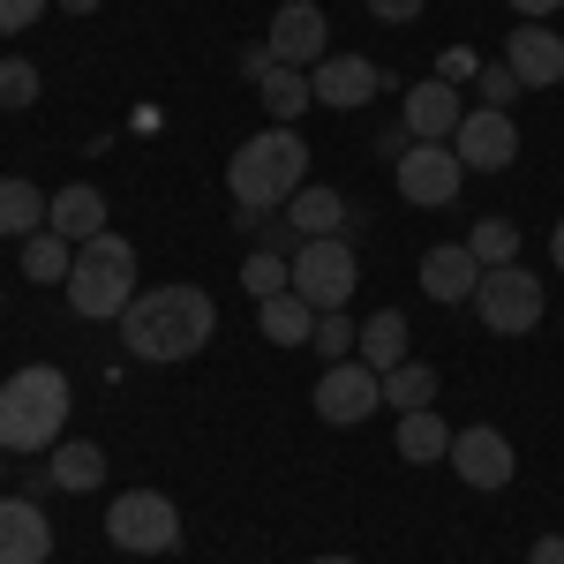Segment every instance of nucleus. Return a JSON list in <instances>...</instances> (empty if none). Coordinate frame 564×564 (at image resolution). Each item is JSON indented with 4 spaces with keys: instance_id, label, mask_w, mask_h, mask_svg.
<instances>
[{
    "instance_id": "obj_1",
    "label": "nucleus",
    "mask_w": 564,
    "mask_h": 564,
    "mask_svg": "<svg viewBox=\"0 0 564 564\" xmlns=\"http://www.w3.org/2000/svg\"><path fill=\"white\" fill-rule=\"evenodd\" d=\"M218 339V302L204 286H143L129 308H121V347L135 361H188V354H204Z\"/></svg>"
},
{
    "instance_id": "obj_2",
    "label": "nucleus",
    "mask_w": 564,
    "mask_h": 564,
    "mask_svg": "<svg viewBox=\"0 0 564 564\" xmlns=\"http://www.w3.org/2000/svg\"><path fill=\"white\" fill-rule=\"evenodd\" d=\"M226 188H234V204L286 212V204L308 188V143H302V129H279V121H271L263 135L234 143V159H226Z\"/></svg>"
},
{
    "instance_id": "obj_3",
    "label": "nucleus",
    "mask_w": 564,
    "mask_h": 564,
    "mask_svg": "<svg viewBox=\"0 0 564 564\" xmlns=\"http://www.w3.org/2000/svg\"><path fill=\"white\" fill-rule=\"evenodd\" d=\"M68 406H76V391H68L61 369H45V361L15 369L0 384V452H23V459L31 452H53L61 430H68Z\"/></svg>"
},
{
    "instance_id": "obj_4",
    "label": "nucleus",
    "mask_w": 564,
    "mask_h": 564,
    "mask_svg": "<svg viewBox=\"0 0 564 564\" xmlns=\"http://www.w3.org/2000/svg\"><path fill=\"white\" fill-rule=\"evenodd\" d=\"M143 286H135V249L106 226V234H90L76 241V263H68V308L90 316V324H121V308L135 302Z\"/></svg>"
},
{
    "instance_id": "obj_5",
    "label": "nucleus",
    "mask_w": 564,
    "mask_h": 564,
    "mask_svg": "<svg viewBox=\"0 0 564 564\" xmlns=\"http://www.w3.org/2000/svg\"><path fill=\"white\" fill-rule=\"evenodd\" d=\"M106 542L129 550V557H166L181 542V505L166 489H121L106 505Z\"/></svg>"
},
{
    "instance_id": "obj_6",
    "label": "nucleus",
    "mask_w": 564,
    "mask_h": 564,
    "mask_svg": "<svg viewBox=\"0 0 564 564\" xmlns=\"http://www.w3.org/2000/svg\"><path fill=\"white\" fill-rule=\"evenodd\" d=\"M542 308H550V294H542V279H534L527 263H497V271H481L475 316L497 332V339H520V332H534V324H542Z\"/></svg>"
},
{
    "instance_id": "obj_7",
    "label": "nucleus",
    "mask_w": 564,
    "mask_h": 564,
    "mask_svg": "<svg viewBox=\"0 0 564 564\" xmlns=\"http://www.w3.org/2000/svg\"><path fill=\"white\" fill-rule=\"evenodd\" d=\"M354 286H361V257H354L347 234H332V241H302V249H294V294H302L316 316L347 308Z\"/></svg>"
},
{
    "instance_id": "obj_8",
    "label": "nucleus",
    "mask_w": 564,
    "mask_h": 564,
    "mask_svg": "<svg viewBox=\"0 0 564 564\" xmlns=\"http://www.w3.org/2000/svg\"><path fill=\"white\" fill-rule=\"evenodd\" d=\"M391 181H399V196H406L414 212H444V204L467 188V166H459L452 143H414V151L391 166Z\"/></svg>"
},
{
    "instance_id": "obj_9",
    "label": "nucleus",
    "mask_w": 564,
    "mask_h": 564,
    "mask_svg": "<svg viewBox=\"0 0 564 564\" xmlns=\"http://www.w3.org/2000/svg\"><path fill=\"white\" fill-rule=\"evenodd\" d=\"M377 406H384V377H377L369 361H324V377H316V414H324L332 430L369 422Z\"/></svg>"
},
{
    "instance_id": "obj_10",
    "label": "nucleus",
    "mask_w": 564,
    "mask_h": 564,
    "mask_svg": "<svg viewBox=\"0 0 564 564\" xmlns=\"http://www.w3.org/2000/svg\"><path fill=\"white\" fill-rule=\"evenodd\" d=\"M452 151H459L467 174H505V166L520 159V121H512L505 106H467V121H459V135H452Z\"/></svg>"
},
{
    "instance_id": "obj_11",
    "label": "nucleus",
    "mask_w": 564,
    "mask_h": 564,
    "mask_svg": "<svg viewBox=\"0 0 564 564\" xmlns=\"http://www.w3.org/2000/svg\"><path fill=\"white\" fill-rule=\"evenodd\" d=\"M452 475L467 481V489H505V481L520 475V452H512V436L475 422V430H452Z\"/></svg>"
},
{
    "instance_id": "obj_12",
    "label": "nucleus",
    "mask_w": 564,
    "mask_h": 564,
    "mask_svg": "<svg viewBox=\"0 0 564 564\" xmlns=\"http://www.w3.org/2000/svg\"><path fill=\"white\" fill-rule=\"evenodd\" d=\"M271 61L279 68H316L324 61V45H332V15L316 8V0H286L279 15H271Z\"/></svg>"
},
{
    "instance_id": "obj_13",
    "label": "nucleus",
    "mask_w": 564,
    "mask_h": 564,
    "mask_svg": "<svg viewBox=\"0 0 564 564\" xmlns=\"http://www.w3.org/2000/svg\"><path fill=\"white\" fill-rule=\"evenodd\" d=\"M308 90H316V106H332V113H354V106H377V90H384V68H377V61H361V53H324V61L308 68Z\"/></svg>"
},
{
    "instance_id": "obj_14",
    "label": "nucleus",
    "mask_w": 564,
    "mask_h": 564,
    "mask_svg": "<svg viewBox=\"0 0 564 564\" xmlns=\"http://www.w3.org/2000/svg\"><path fill=\"white\" fill-rule=\"evenodd\" d=\"M399 121L414 129V143H452L459 121H467V98H459V84L430 76V84H414L406 98H399Z\"/></svg>"
},
{
    "instance_id": "obj_15",
    "label": "nucleus",
    "mask_w": 564,
    "mask_h": 564,
    "mask_svg": "<svg viewBox=\"0 0 564 564\" xmlns=\"http://www.w3.org/2000/svg\"><path fill=\"white\" fill-rule=\"evenodd\" d=\"M505 68L520 76V90H550L564 84V39L550 23H520L512 39H505Z\"/></svg>"
},
{
    "instance_id": "obj_16",
    "label": "nucleus",
    "mask_w": 564,
    "mask_h": 564,
    "mask_svg": "<svg viewBox=\"0 0 564 564\" xmlns=\"http://www.w3.org/2000/svg\"><path fill=\"white\" fill-rule=\"evenodd\" d=\"M53 557V520L31 497H0V564H45Z\"/></svg>"
},
{
    "instance_id": "obj_17",
    "label": "nucleus",
    "mask_w": 564,
    "mask_h": 564,
    "mask_svg": "<svg viewBox=\"0 0 564 564\" xmlns=\"http://www.w3.org/2000/svg\"><path fill=\"white\" fill-rule=\"evenodd\" d=\"M475 286H481V263H475V249L467 241H436L430 257H422V294L430 302H475Z\"/></svg>"
},
{
    "instance_id": "obj_18",
    "label": "nucleus",
    "mask_w": 564,
    "mask_h": 564,
    "mask_svg": "<svg viewBox=\"0 0 564 564\" xmlns=\"http://www.w3.org/2000/svg\"><path fill=\"white\" fill-rule=\"evenodd\" d=\"M45 226H53L61 241H90V234H106V196H98L90 181H68V188H53Z\"/></svg>"
},
{
    "instance_id": "obj_19",
    "label": "nucleus",
    "mask_w": 564,
    "mask_h": 564,
    "mask_svg": "<svg viewBox=\"0 0 564 564\" xmlns=\"http://www.w3.org/2000/svg\"><path fill=\"white\" fill-rule=\"evenodd\" d=\"M347 218H354L347 196H339V188H316V181L286 204V226H294L302 241H332V234H347Z\"/></svg>"
},
{
    "instance_id": "obj_20",
    "label": "nucleus",
    "mask_w": 564,
    "mask_h": 564,
    "mask_svg": "<svg viewBox=\"0 0 564 564\" xmlns=\"http://www.w3.org/2000/svg\"><path fill=\"white\" fill-rule=\"evenodd\" d=\"M257 324H263V339L271 347H308L316 339V308L286 286V294H271V302H257Z\"/></svg>"
},
{
    "instance_id": "obj_21",
    "label": "nucleus",
    "mask_w": 564,
    "mask_h": 564,
    "mask_svg": "<svg viewBox=\"0 0 564 564\" xmlns=\"http://www.w3.org/2000/svg\"><path fill=\"white\" fill-rule=\"evenodd\" d=\"M45 204L53 196H39L23 174H0V241H31L45 226Z\"/></svg>"
},
{
    "instance_id": "obj_22",
    "label": "nucleus",
    "mask_w": 564,
    "mask_h": 564,
    "mask_svg": "<svg viewBox=\"0 0 564 564\" xmlns=\"http://www.w3.org/2000/svg\"><path fill=\"white\" fill-rule=\"evenodd\" d=\"M354 347H361V361H369L377 377L399 369V361H406V308H377V316H361V339H354Z\"/></svg>"
},
{
    "instance_id": "obj_23",
    "label": "nucleus",
    "mask_w": 564,
    "mask_h": 564,
    "mask_svg": "<svg viewBox=\"0 0 564 564\" xmlns=\"http://www.w3.org/2000/svg\"><path fill=\"white\" fill-rule=\"evenodd\" d=\"M452 452V430H444V414L436 406H414V414H399V459H414V467H436Z\"/></svg>"
},
{
    "instance_id": "obj_24",
    "label": "nucleus",
    "mask_w": 564,
    "mask_h": 564,
    "mask_svg": "<svg viewBox=\"0 0 564 564\" xmlns=\"http://www.w3.org/2000/svg\"><path fill=\"white\" fill-rule=\"evenodd\" d=\"M45 481L84 497V489H98V481H106V452H98L90 436H84V444H53V459H45Z\"/></svg>"
},
{
    "instance_id": "obj_25",
    "label": "nucleus",
    "mask_w": 564,
    "mask_h": 564,
    "mask_svg": "<svg viewBox=\"0 0 564 564\" xmlns=\"http://www.w3.org/2000/svg\"><path fill=\"white\" fill-rule=\"evenodd\" d=\"M308 106H316V90H308V68H271V76H263V113H271L279 129H294Z\"/></svg>"
},
{
    "instance_id": "obj_26",
    "label": "nucleus",
    "mask_w": 564,
    "mask_h": 564,
    "mask_svg": "<svg viewBox=\"0 0 564 564\" xmlns=\"http://www.w3.org/2000/svg\"><path fill=\"white\" fill-rule=\"evenodd\" d=\"M68 263H76V241H61L53 226H39V234L23 241V271H31L39 286H68Z\"/></svg>"
},
{
    "instance_id": "obj_27",
    "label": "nucleus",
    "mask_w": 564,
    "mask_h": 564,
    "mask_svg": "<svg viewBox=\"0 0 564 564\" xmlns=\"http://www.w3.org/2000/svg\"><path fill=\"white\" fill-rule=\"evenodd\" d=\"M384 406H399V414L436 406V369L430 361H399V369H384Z\"/></svg>"
},
{
    "instance_id": "obj_28",
    "label": "nucleus",
    "mask_w": 564,
    "mask_h": 564,
    "mask_svg": "<svg viewBox=\"0 0 564 564\" xmlns=\"http://www.w3.org/2000/svg\"><path fill=\"white\" fill-rule=\"evenodd\" d=\"M467 249H475L481 271H497V263H520V226H512V218H475Z\"/></svg>"
},
{
    "instance_id": "obj_29",
    "label": "nucleus",
    "mask_w": 564,
    "mask_h": 564,
    "mask_svg": "<svg viewBox=\"0 0 564 564\" xmlns=\"http://www.w3.org/2000/svg\"><path fill=\"white\" fill-rule=\"evenodd\" d=\"M39 68L23 61V53H0V113H23V106H39Z\"/></svg>"
},
{
    "instance_id": "obj_30",
    "label": "nucleus",
    "mask_w": 564,
    "mask_h": 564,
    "mask_svg": "<svg viewBox=\"0 0 564 564\" xmlns=\"http://www.w3.org/2000/svg\"><path fill=\"white\" fill-rule=\"evenodd\" d=\"M241 286H249L257 302H271V294H286V286H294V263L271 257V249H257V257L241 263Z\"/></svg>"
},
{
    "instance_id": "obj_31",
    "label": "nucleus",
    "mask_w": 564,
    "mask_h": 564,
    "mask_svg": "<svg viewBox=\"0 0 564 564\" xmlns=\"http://www.w3.org/2000/svg\"><path fill=\"white\" fill-rule=\"evenodd\" d=\"M354 339H361V324H354L347 308H332V316H316V339H308V347L324 354V361H347Z\"/></svg>"
},
{
    "instance_id": "obj_32",
    "label": "nucleus",
    "mask_w": 564,
    "mask_h": 564,
    "mask_svg": "<svg viewBox=\"0 0 564 564\" xmlns=\"http://www.w3.org/2000/svg\"><path fill=\"white\" fill-rule=\"evenodd\" d=\"M475 90H481V106H512V98H520V76H512L505 61H489L475 76Z\"/></svg>"
},
{
    "instance_id": "obj_33",
    "label": "nucleus",
    "mask_w": 564,
    "mask_h": 564,
    "mask_svg": "<svg viewBox=\"0 0 564 564\" xmlns=\"http://www.w3.org/2000/svg\"><path fill=\"white\" fill-rule=\"evenodd\" d=\"M45 8H53V0H0V39H23Z\"/></svg>"
},
{
    "instance_id": "obj_34",
    "label": "nucleus",
    "mask_w": 564,
    "mask_h": 564,
    "mask_svg": "<svg viewBox=\"0 0 564 564\" xmlns=\"http://www.w3.org/2000/svg\"><path fill=\"white\" fill-rule=\"evenodd\" d=\"M406 151H414V129H406V121H391V129L377 135V159H384V166H399Z\"/></svg>"
},
{
    "instance_id": "obj_35",
    "label": "nucleus",
    "mask_w": 564,
    "mask_h": 564,
    "mask_svg": "<svg viewBox=\"0 0 564 564\" xmlns=\"http://www.w3.org/2000/svg\"><path fill=\"white\" fill-rule=\"evenodd\" d=\"M361 8H369L377 23H414V15H422L430 0H361Z\"/></svg>"
},
{
    "instance_id": "obj_36",
    "label": "nucleus",
    "mask_w": 564,
    "mask_h": 564,
    "mask_svg": "<svg viewBox=\"0 0 564 564\" xmlns=\"http://www.w3.org/2000/svg\"><path fill=\"white\" fill-rule=\"evenodd\" d=\"M271 68H279V61H271V45H249V53H241V76H249V84H263Z\"/></svg>"
},
{
    "instance_id": "obj_37",
    "label": "nucleus",
    "mask_w": 564,
    "mask_h": 564,
    "mask_svg": "<svg viewBox=\"0 0 564 564\" xmlns=\"http://www.w3.org/2000/svg\"><path fill=\"white\" fill-rule=\"evenodd\" d=\"M527 564H564V534H542V542L527 550Z\"/></svg>"
},
{
    "instance_id": "obj_38",
    "label": "nucleus",
    "mask_w": 564,
    "mask_h": 564,
    "mask_svg": "<svg viewBox=\"0 0 564 564\" xmlns=\"http://www.w3.org/2000/svg\"><path fill=\"white\" fill-rule=\"evenodd\" d=\"M505 8H520V23H542V15H557L564 0H505Z\"/></svg>"
},
{
    "instance_id": "obj_39",
    "label": "nucleus",
    "mask_w": 564,
    "mask_h": 564,
    "mask_svg": "<svg viewBox=\"0 0 564 564\" xmlns=\"http://www.w3.org/2000/svg\"><path fill=\"white\" fill-rule=\"evenodd\" d=\"M436 76H444V84H459V76H481V68L467 61V53H444V68H436Z\"/></svg>"
},
{
    "instance_id": "obj_40",
    "label": "nucleus",
    "mask_w": 564,
    "mask_h": 564,
    "mask_svg": "<svg viewBox=\"0 0 564 564\" xmlns=\"http://www.w3.org/2000/svg\"><path fill=\"white\" fill-rule=\"evenodd\" d=\"M53 8H61V15H90L98 0H53Z\"/></svg>"
},
{
    "instance_id": "obj_41",
    "label": "nucleus",
    "mask_w": 564,
    "mask_h": 564,
    "mask_svg": "<svg viewBox=\"0 0 564 564\" xmlns=\"http://www.w3.org/2000/svg\"><path fill=\"white\" fill-rule=\"evenodd\" d=\"M550 257H557V271H564V218H557V234H550Z\"/></svg>"
},
{
    "instance_id": "obj_42",
    "label": "nucleus",
    "mask_w": 564,
    "mask_h": 564,
    "mask_svg": "<svg viewBox=\"0 0 564 564\" xmlns=\"http://www.w3.org/2000/svg\"><path fill=\"white\" fill-rule=\"evenodd\" d=\"M308 564H361V557H308Z\"/></svg>"
},
{
    "instance_id": "obj_43",
    "label": "nucleus",
    "mask_w": 564,
    "mask_h": 564,
    "mask_svg": "<svg viewBox=\"0 0 564 564\" xmlns=\"http://www.w3.org/2000/svg\"><path fill=\"white\" fill-rule=\"evenodd\" d=\"M0 316H8V286H0Z\"/></svg>"
},
{
    "instance_id": "obj_44",
    "label": "nucleus",
    "mask_w": 564,
    "mask_h": 564,
    "mask_svg": "<svg viewBox=\"0 0 564 564\" xmlns=\"http://www.w3.org/2000/svg\"><path fill=\"white\" fill-rule=\"evenodd\" d=\"M0 459H8V452H0ZM0 475H8V467H0Z\"/></svg>"
}]
</instances>
